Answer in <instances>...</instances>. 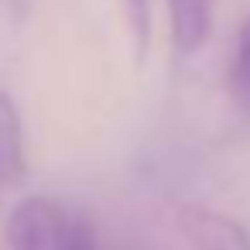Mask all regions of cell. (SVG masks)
Instances as JSON below:
<instances>
[{
    "mask_svg": "<svg viewBox=\"0 0 250 250\" xmlns=\"http://www.w3.org/2000/svg\"><path fill=\"white\" fill-rule=\"evenodd\" d=\"M69 216L45 195H28L7 219V250H59Z\"/></svg>",
    "mask_w": 250,
    "mask_h": 250,
    "instance_id": "cell-1",
    "label": "cell"
},
{
    "mask_svg": "<svg viewBox=\"0 0 250 250\" xmlns=\"http://www.w3.org/2000/svg\"><path fill=\"white\" fill-rule=\"evenodd\" d=\"M178 229L185 233L192 250H250V229L209 206H182Z\"/></svg>",
    "mask_w": 250,
    "mask_h": 250,
    "instance_id": "cell-2",
    "label": "cell"
},
{
    "mask_svg": "<svg viewBox=\"0 0 250 250\" xmlns=\"http://www.w3.org/2000/svg\"><path fill=\"white\" fill-rule=\"evenodd\" d=\"M168 35L178 55H195L212 28V0H165Z\"/></svg>",
    "mask_w": 250,
    "mask_h": 250,
    "instance_id": "cell-3",
    "label": "cell"
},
{
    "mask_svg": "<svg viewBox=\"0 0 250 250\" xmlns=\"http://www.w3.org/2000/svg\"><path fill=\"white\" fill-rule=\"evenodd\" d=\"M0 182L4 185L24 182V134L18 106L7 93H0Z\"/></svg>",
    "mask_w": 250,
    "mask_h": 250,
    "instance_id": "cell-4",
    "label": "cell"
},
{
    "mask_svg": "<svg viewBox=\"0 0 250 250\" xmlns=\"http://www.w3.org/2000/svg\"><path fill=\"white\" fill-rule=\"evenodd\" d=\"M229 93L240 106H250V18L243 21L229 62Z\"/></svg>",
    "mask_w": 250,
    "mask_h": 250,
    "instance_id": "cell-5",
    "label": "cell"
},
{
    "mask_svg": "<svg viewBox=\"0 0 250 250\" xmlns=\"http://www.w3.org/2000/svg\"><path fill=\"white\" fill-rule=\"evenodd\" d=\"M120 4H124V18H127L134 55L141 62L147 55V48H151V0H120Z\"/></svg>",
    "mask_w": 250,
    "mask_h": 250,
    "instance_id": "cell-6",
    "label": "cell"
},
{
    "mask_svg": "<svg viewBox=\"0 0 250 250\" xmlns=\"http://www.w3.org/2000/svg\"><path fill=\"white\" fill-rule=\"evenodd\" d=\"M59 250H96V229H93V223L83 219V216H69Z\"/></svg>",
    "mask_w": 250,
    "mask_h": 250,
    "instance_id": "cell-7",
    "label": "cell"
}]
</instances>
